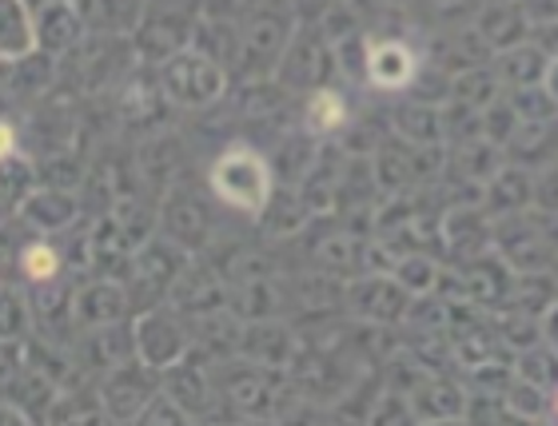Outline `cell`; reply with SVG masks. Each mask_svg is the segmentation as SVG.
<instances>
[{
	"mask_svg": "<svg viewBox=\"0 0 558 426\" xmlns=\"http://www.w3.org/2000/svg\"><path fill=\"white\" fill-rule=\"evenodd\" d=\"M276 168H271V156L247 144V139H232L228 148L211 160L208 168V192L211 199L228 211H240V216L256 219L259 211L268 208V199L276 196Z\"/></svg>",
	"mask_w": 558,
	"mask_h": 426,
	"instance_id": "1",
	"label": "cell"
},
{
	"mask_svg": "<svg viewBox=\"0 0 558 426\" xmlns=\"http://www.w3.org/2000/svg\"><path fill=\"white\" fill-rule=\"evenodd\" d=\"M295 28H300V12L291 0H256L240 21V48L232 60L235 81L244 84L276 76Z\"/></svg>",
	"mask_w": 558,
	"mask_h": 426,
	"instance_id": "2",
	"label": "cell"
},
{
	"mask_svg": "<svg viewBox=\"0 0 558 426\" xmlns=\"http://www.w3.org/2000/svg\"><path fill=\"white\" fill-rule=\"evenodd\" d=\"M156 76H160V88L172 108H180V112H208L228 96V76L232 72L216 57L199 52L196 45H187L163 64H156Z\"/></svg>",
	"mask_w": 558,
	"mask_h": 426,
	"instance_id": "3",
	"label": "cell"
},
{
	"mask_svg": "<svg viewBox=\"0 0 558 426\" xmlns=\"http://www.w3.org/2000/svg\"><path fill=\"white\" fill-rule=\"evenodd\" d=\"M187 264H192V252L180 247V243H175L172 235H163V231H156L148 243H140L136 252H132L129 271H124V283H129V291H132L136 315L156 307V303H168L175 279L184 276Z\"/></svg>",
	"mask_w": 558,
	"mask_h": 426,
	"instance_id": "4",
	"label": "cell"
},
{
	"mask_svg": "<svg viewBox=\"0 0 558 426\" xmlns=\"http://www.w3.org/2000/svg\"><path fill=\"white\" fill-rule=\"evenodd\" d=\"M199 12H204V0H148V12H144L140 28L132 33L140 64L156 69L168 57H175L180 48L192 45Z\"/></svg>",
	"mask_w": 558,
	"mask_h": 426,
	"instance_id": "5",
	"label": "cell"
},
{
	"mask_svg": "<svg viewBox=\"0 0 558 426\" xmlns=\"http://www.w3.org/2000/svg\"><path fill=\"white\" fill-rule=\"evenodd\" d=\"M336 76H339L336 45L327 40L319 21H300L288 52H283V60H279L276 81L283 84L291 96H307V93H315V88L336 84Z\"/></svg>",
	"mask_w": 558,
	"mask_h": 426,
	"instance_id": "6",
	"label": "cell"
},
{
	"mask_svg": "<svg viewBox=\"0 0 558 426\" xmlns=\"http://www.w3.org/2000/svg\"><path fill=\"white\" fill-rule=\"evenodd\" d=\"M160 231L192 255H204L216 243V211L192 180H175L160 196Z\"/></svg>",
	"mask_w": 558,
	"mask_h": 426,
	"instance_id": "7",
	"label": "cell"
},
{
	"mask_svg": "<svg viewBox=\"0 0 558 426\" xmlns=\"http://www.w3.org/2000/svg\"><path fill=\"white\" fill-rule=\"evenodd\" d=\"M132 322H136V355L148 367L168 370L192 351V319L184 312H175L172 303H156Z\"/></svg>",
	"mask_w": 558,
	"mask_h": 426,
	"instance_id": "8",
	"label": "cell"
},
{
	"mask_svg": "<svg viewBox=\"0 0 558 426\" xmlns=\"http://www.w3.org/2000/svg\"><path fill=\"white\" fill-rule=\"evenodd\" d=\"M415 295L399 283L391 271H367V276L348 279L343 307L360 322H379V327H403Z\"/></svg>",
	"mask_w": 558,
	"mask_h": 426,
	"instance_id": "9",
	"label": "cell"
},
{
	"mask_svg": "<svg viewBox=\"0 0 558 426\" xmlns=\"http://www.w3.org/2000/svg\"><path fill=\"white\" fill-rule=\"evenodd\" d=\"M136 355V322L124 319V322H108V327H84V331H76V339H72V363H76V370L81 375H88V379H105L108 370L124 367V363H132Z\"/></svg>",
	"mask_w": 558,
	"mask_h": 426,
	"instance_id": "10",
	"label": "cell"
},
{
	"mask_svg": "<svg viewBox=\"0 0 558 426\" xmlns=\"http://www.w3.org/2000/svg\"><path fill=\"white\" fill-rule=\"evenodd\" d=\"M96 391H100V406L112 423H136L140 411L160 391V370L148 367L144 358H132L124 367L108 370L105 379L96 382Z\"/></svg>",
	"mask_w": 558,
	"mask_h": 426,
	"instance_id": "11",
	"label": "cell"
},
{
	"mask_svg": "<svg viewBox=\"0 0 558 426\" xmlns=\"http://www.w3.org/2000/svg\"><path fill=\"white\" fill-rule=\"evenodd\" d=\"M495 252L514 267V271H538V267H555L558 252L543 235L535 208L514 211V216L495 219Z\"/></svg>",
	"mask_w": 558,
	"mask_h": 426,
	"instance_id": "12",
	"label": "cell"
},
{
	"mask_svg": "<svg viewBox=\"0 0 558 426\" xmlns=\"http://www.w3.org/2000/svg\"><path fill=\"white\" fill-rule=\"evenodd\" d=\"M418 72H423V57L411 48L408 36H367V84L372 88H379V93H408V88H415Z\"/></svg>",
	"mask_w": 558,
	"mask_h": 426,
	"instance_id": "13",
	"label": "cell"
},
{
	"mask_svg": "<svg viewBox=\"0 0 558 426\" xmlns=\"http://www.w3.org/2000/svg\"><path fill=\"white\" fill-rule=\"evenodd\" d=\"M442 247L451 264H471L478 255L495 252V219L483 204H459L442 211Z\"/></svg>",
	"mask_w": 558,
	"mask_h": 426,
	"instance_id": "14",
	"label": "cell"
},
{
	"mask_svg": "<svg viewBox=\"0 0 558 426\" xmlns=\"http://www.w3.org/2000/svg\"><path fill=\"white\" fill-rule=\"evenodd\" d=\"M228 300H232V288L223 283V271L211 267L208 259H199V255H192V264L184 267V276L175 279L172 295H168V303H172L175 312H184L187 319L208 312H223Z\"/></svg>",
	"mask_w": 558,
	"mask_h": 426,
	"instance_id": "15",
	"label": "cell"
},
{
	"mask_svg": "<svg viewBox=\"0 0 558 426\" xmlns=\"http://www.w3.org/2000/svg\"><path fill=\"white\" fill-rule=\"evenodd\" d=\"M136 319L132 291L117 276H93L76 288V327H108V322Z\"/></svg>",
	"mask_w": 558,
	"mask_h": 426,
	"instance_id": "16",
	"label": "cell"
},
{
	"mask_svg": "<svg viewBox=\"0 0 558 426\" xmlns=\"http://www.w3.org/2000/svg\"><path fill=\"white\" fill-rule=\"evenodd\" d=\"M93 36L88 21H84L81 0H45L36 4V45L52 52V57H69Z\"/></svg>",
	"mask_w": 558,
	"mask_h": 426,
	"instance_id": "17",
	"label": "cell"
},
{
	"mask_svg": "<svg viewBox=\"0 0 558 426\" xmlns=\"http://www.w3.org/2000/svg\"><path fill=\"white\" fill-rule=\"evenodd\" d=\"M21 223L36 235H64L81 223L84 216V204H81V192H64V187H36L33 196L21 204Z\"/></svg>",
	"mask_w": 558,
	"mask_h": 426,
	"instance_id": "18",
	"label": "cell"
},
{
	"mask_svg": "<svg viewBox=\"0 0 558 426\" xmlns=\"http://www.w3.org/2000/svg\"><path fill=\"white\" fill-rule=\"evenodd\" d=\"M463 267V279H466V303H475L483 312H502V307H511V295H514V271L499 252H487L471 259V264H459Z\"/></svg>",
	"mask_w": 558,
	"mask_h": 426,
	"instance_id": "19",
	"label": "cell"
},
{
	"mask_svg": "<svg viewBox=\"0 0 558 426\" xmlns=\"http://www.w3.org/2000/svg\"><path fill=\"white\" fill-rule=\"evenodd\" d=\"M466 382L447 375V370H430L427 379L411 391V406H415L418 423H463L466 418Z\"/></svg>",
	"mask_w": 558,
	"mask_h": 426,
	"instance_id": "20",
	"label": "cell"
},
{
	"mask_svg": "<svg viewBox=\"0 0 558 426\" xmlns=\"http://www.w3.org/2000/svg\"><path fill=\"white\" fill-rule=\"evenodd\" d=\"M475 28L483 33V40H487L495 52H507V48L523 45V40H531V33H535V24L526 16L523 0H483L475 12Z\"/></svg>",
	"mask_w": 558,
	"mask_h": 426,
	"instance_id": "21",
	"label": "cell"
},
{
	"mask_svg": "<svg viewBox=\"0 0 558 426\" xmlns=\"http://www.w3.org/2000/svg\"><path fill=\"white\" fill-rule=\"evenodd\" d=\"M483 208H487L490 219L535 208V172L523 168V163L507 160V168H499V172L483 184Z\"/></svg>",
	"mask_w": 558,
	"mask_h": 426,
	"instance_id": "22",
	"label": "cell"
},
{
	"mask_svg": "<svg viewBox=\"0 0 558 426\" xmlns=\"http://www.w3.org/2000/svg\"><path fill=\"white\" fill-rule=\"evenodd\" d=\"M300 334L283 327L279 319H256L244 322V343H240V355L256 358V363H268V367H291V358L300 355Z\"/></svg>",
	"mask_w": 558,
	"mask_h": 426,
	"instance_id": "23",
	"label": "cell"
},
{
	"mask_svg": "<svg viewBox=\"0 0 558 426\" xmlns=\"http://www.w3.org/2000/svg\"><path fill=\"white\" fill-rule=\"evenodd\" d=\"M300 124L327 139H339L343 132L351 127V108H348V96L339 93L336 84H327V88H315V93L303 96V108H300Z\"/></svg>",
	"mask_w": 558,
	"mask_h": 426,
	"instance_id": "24",
	"label": "cell"
},
{
	"mask_svg": "<svg viewBox=\"0 0 558 426\" xmlns=\"http://www.w3.org/2000/svg\"><path fill=\"white\" fill-rule=\"evenodd\" d=\"M312 219H315V211L307 208V199L300 196V187L279 184L276 196L268 199V208L256 216V228L264 231L268 240H291V235H300Z\"/></svg>",
	"mask_w": 558,
	"mask_h": 426,
	"instance_id": "25",
	"label": "cell"
},
{
	"mask_svg": "<svg viewBox=\"0 0 558 426\" xmlns=\"http://www.w3.org/2000/svg\"><path fill=\"white\" fill-rule=\"evenodd\" d=\"M387 127L396 136L411 139V144H447V124H442V105H427V100H403L391 108Z\"/></svg>",
	"mask_w": 558,
	"mask_h": 426,
	"instance_id": "26",
	"label": "cell"
},
{
	"mask_svg": "<svg viewBox=\"0 0 558 426\" xmlns=\"http://www.w3.org/2000/svg\"><path fill=\"white\" fill-rule=\"evenodd\" d=\"M60 57H52V52H45V48H33L28 57H16V60H4V72H9V96H28V100H36V96H45L52 84H57L60 76Z\"/></svg>",
	"mask_w": 558,
	"mask_h": 426,
	"instance_id": "27",
	"label": "cell"
},
{
	"mask_svg": "<svg viewBox=\"0 0 558 426\" xmlns=\"http://www.w3.org/2000/svg\"><path fill=\"white\" fill-rule=\"evenodd\" d=\"M495 72L502 76L507 88H531V84L547 81L550 69V52L538 40H523V45L507 48V52H495Z\"/></svg>",
	"mask_w": 558,
	"mask_h": 426,
	"instance_id": "28",
	"label": "cell"
},
{
	"mask_svg": "<svg viewBox=\"0 0 558 426\" xmlns=\"http://www.w3.org/2000/svg\"><path fill=\"white\" fill-rule=\"evenodd\" d=\"M319 151H324V139L312 136V132L300 124V132H291V136L279 139L276 156H271L276 180H279V184L300 187L303 180H307V172L315 168V160H319Z\"/></svg>",
	"mask_w": 558,
	"mask_h": 426,
	"instance_id": "29",
	"label": "cell"
},
{
	"mask_svg": "<svg viewBox=\"0 0 558 426\" xmlns=\"http://www.w3.org/2000/svg\"><path fill=\"white\" fill-rule=\"evenodd\" d=\"M507 160L523 163L531 172H543L547 163L558 160V120L547 124H519V132L507 144Z\"/></svg>",
	"mask_w": 558,
	"mask_h": 426,
	"instance_id": "30",
	"label": "cell"
},
{
	"mask_svg": "<svg viewBox=\"0 0 558 426\" xmlns=\"http://www.w3.org/2000/svg\"><path fill=\"white\" fill-rule=\"evenodd\" d=\"M84 21L100 36H132L148 12V0H81Z\"/></svg>",
	"mask_w": 558,
	"mask_h": 426,
	"instance_id": "31",
	"label": "cell"
},
{
	"mask_svg": "<svg viewBox=\"0 0 558 426\" xmlns=\"http://www.w3.org/2000/svg\"><path fill=\"white\" fill-rule=\"evenodd\" d=\"M451 168L463 172L466 180H475V184H487L499 168H507V148L487 136L463 139V144H451Z\"/></svg>",
	"mask_w": 558,
	"mask_h": 426,
	"instance_id": "32",
	"label": "cell"
},
{
	"mask_svg": "<svg viewBox=\"0 0 558 426\" xmlns=\"http://www.w3.org/2000/svg\"><path fill=\"white\" fill-rule=\"evenodd\" d=\"M36 45V4L33 0H4V24H0V57H28Z\"/></svg>",
	"mask_w": 558,
	"mask_h": 426,
	"instance_id": "33",
	"label": "cell"
},
{
	"mask_svg": "<svg viewBox=\"0 0 558 426\" xmlns=\"http://www.w3.org/2000/svg\"><path fill=\"white\" fill-rule=\"evenodd\" d=\"M502 93H507V84H502V76L495 72V64H475V69L451 72V100H459V105L487 108V105H495Z\"/></svg>",
	"mask_w": 558,
	"mask_h": 426,
	"instance_id": "34",
	"label": "cell"
},
{
	"mask_svg": "<svg viewBox=\"0 0 558 426\" xmlns=\"http://www.w3.org/2000/svg\"><path fill=\"white\" fill-rule=\"evenodd\" d=\"M490 322H495L499 343L507 346V351H514V355L543 339V319L531 315V312H523V307H502V312H490Z\"/></svg>",
	"mask_w": 558,
	"mask_h": 426,
	"instance_id": "35",
	"label": "cell"
},
{
	"mask_svg": "<svg viewBox=\"0 0 558 426\" xmlns=\"http://www.w3.org/2000/svg\"><path fill=\"white\" fill-rule=\"evenodd\" d=\"M514 375H523V379L538 382L543 391L558 394V346L547 343V339H538L526 351H519L514 355Z\"/></svg>",
	"mask_w": 558,
	"mask_h": 426,
	"instance_id": "36",
	"label": "cell"
},
{
	"mask_svg": "<svg viewBox=\"0 0 558 426\" xmlns=\"http://www.w3.org/2000/svg\"><path fill=\"white\" fill-rule=\"evenodd\" d=\"M507 403H511L514 418L519 423H538V418H555V394L543 391L538 382L523 379V375H514L511 387H507Z\"/></svg>",
	"mask_w": 558,
	"mask_h": 426,
	"instance_id": "37",
	"label": "cell"
},
{
	"mask_svg": "<svg viewBox=\"0 0 558 426\" xmlns=\"http://www.w3.org/2000/svg\"><path fill=\"white\" fill-rule=\"evenodd\" d=\"M439 271H442L439 255H430V252H403L391 276H396L399 283L411 291V295H430V291H435V283H439Z\"/></svg>",
	"mask_w": 558,
	"mask_h": 426,
	"instance_id": "38",
	"label": "cell"
},
{
	"mask_svg": "<svg viewBox=\"0 0 558 426\" xmlns=\"http://www.w3.org/2000/svg\"><path fill=\"white\" fill-rule=\"evenodd\" d=\"M4 199H9V216L21 211V204L40 187V163H33V156H4Z\"/></svg>",
	"mask_w": 558,
	"mask_h": 426,
	"instance_id": "39",
	"label": "cell"
},
{
	"mask_svg": "<svg viewBox=\"0 0 558 426\" xmlns=\"http://www.w3.org/2000/svg\"><path fill=\"white\" fill-rule=\"evenodd\" d=\"M507 100L514 105L523 124H547L558 120V100L543 88V84H531V88H507Z\"/></svg>",
	"mask_w": 558,
	"mask_h": 426,
	"instance_id": "40",
	"label": "cell"
},
{
	"mask_svg": "<svg viewBox=\"0 0 558 426\" xmlns=\"http://www.w3.org/2000/svg\"><path fill=\"white\" fill-rule=\"evenodd\" d=\"M471 391V387H466ZM463 423H519L507 403V394L499 391H471L466 394V418Z\"/></svg>",
	"mask_w": 558,
	"mask_h": 426,
	"instance_id": "41",
	"label": "cell"
},
{
	"mask_svg": "<svg viewBox=\"0 0 558 426\" xmlns=\"http://www.w3.org/2000/svg\"><path fill=\"white\" fill-rule=\"evenodd\" d=\"M40 184L64 187V192H81V187L88 184V172H84V163L72 160V156H48V160H40Z\"/></svg>",
	"mask_w": 558,
	"mask_h": 426,
	"instance_id": "42",
	"label": "cell"
},
{
	"mask_svg": "<svg viewBox=\"0 0 558 426\" xmlns=\"http://www.w3.org/2000/svg\"><path fill=\"white\" fill-rule=\"evenodd\" d=\"M519 124H523V120H519L514 105L507 100V93H502L499 100H495V105L483 108V136L495 139V144H502V148L511 144V136L519 132Z\"/></svg>",
	"mask_w": 558,
	"mask_h": 426,
	"instance_id": "43",
	"label": "cell"
},
{
	"mask_svg": "<svg viewBox=\"0 0 558 426\" xmlns=\"http://www.w3.org/2000/svg\"><path fill=\"white\" fill-rule=\"evenodd\" d=\"M184 423H192V415H187L184 406L175 403L172 394L163 391H156V399H151L144 411H140V418H136V426H184Z\"/></svg>",
	"mask_w": 558,
	"mask_h": 426,
	"instance_id": "44",
	"label": "cell"
},
{
	"mask_svg": "<svg viewBox=\"0 0 558 426\" xmlns=\"http://www.w3.org/2000/svg\"><path fill=\"white\" fill-rule=\"evenodd\" d=\"M535 208L558 211V160L535 172Z\"/></svg>",
	"mask_w": 558,
	"mask_h": 426,
	"instance_id": "45",
	"label": "cell"
},
{
	"mask_svg": "<svg viewBox=\"0 0 558 426\" xmlns=\"http://www.w3.org/2000/svg\"><path fill=\"white\" fill-rule=\"evenodd\" d=\"M531 24H550L558 21V0H523Z\"/></svg>",
	"mask_w": 558,
	"mask_h": 426,
	"instance_id": "46",
	"label": "cell"
},
{
	"mask_svg": "<svg viewBox=\"0 0 558 426\" xmlns=\"http://www.w3.org/2000/svg\"><path fill=\"white\" fill-rule=\"evenodd\" d=\"M295 4V12H300V21H319L324 12H331L339 4V0H291Z\"/></svg>",
	"mask_w": 558,
	"mask_h": 426,
	"instance_id": "47",
	"label": "cell"
},
{
	"mask_svg": "<svg viewBox=\"0 0 558 426\" xmlns=\"http://www.w3.org/2000/svg\"><path fill=\"white\" fill-rule=\"evenodd\" d=\"M543 339L558 346V303H555V307H550L547 315H543Z\"/></svg>",
	"mask_w": 558,
	"mask_h": 426,
	"instance_id": "48",
	"label": "cell"
},
{
	"mask_svg": "<svg viewBox=\"0 0 558 426\" xmlns=\"http://www.w3.org/2000/svg\"><path fill=\"white\" fill-rule=\"evenodd\" d=\"M543 88H547V93L558 100V57H550V69H547V81H543Z\"/></svg>",
	"mask_w": 558,
	"mask_h": 426,
	"instance_id": "49",
	"label": "cell"
},
{
	"mask_svg": "<svg viewBox=\"0 0 558 426\" xmlns=\"http://www.w3.org/2000/svg\"><path fill=\"white\" fill-rule=\"evenodd\" d=\"M555 418H558V394H555Z\"/></svg>",
	"mask_w": 558,
	"mask_h": 426,
	"instance_id": "50",
	"label": "cell"
}]
</instances>
